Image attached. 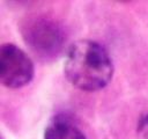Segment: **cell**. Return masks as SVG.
<instances>
[{
  "mask_svg": "<svg viewBox=\"0 0 148 139\" xmlns=\"http://www.w3.org/2000/svg\"><path fill=\"white\" fill-rule=\"evenodd\" d=\"M114 66L108 50L92 39H77L66 51L64 74L83 92H97L112 80Z\"/></svg>",
  "mask_w": 148,
  "mask_h": 139,
  "instance_id": "6da1fadb",
  "label": "cell"
},
{
  "mask_svg": "<svg viewBox=\"0 0 148 139\" xmlns=\"http://www.w3.org/2000/svg\"><path fill=\"white\" fill-rule=\"evenodd\" d=\"M20 31L28 49L40 61L57 60L66 50L67 35L65 29L50 16L25 17L20 24Z\"/></svg>",
  "mask_w": 148,
  "mask_h": 139,
  "instance_id": "7a4b0ae2",
  "label": "cell"
},
{
  "mask_svg": "<svg viewBox=\"0 0 148 139\" xmlns=\"http://www.w3.org/2000/svg\"><path fill=\"white\" fill-rule=\"evenodd\" d=\"M35 66L30 57L18 46L5 43L0 46V81L9 89H18L31 82Z\"/></svg>",
  "mask_w": 148,
  "mask_h": 139,
  "instance_id": "3957f363",
  "label": "cell"
},
{
  "mask_svg": "<svg viewBox=\"0 0 148 139\" xmlns=\"http://www.w3.org/2000/svg\"><path fill=\"white\" fill-rule=\"evenodd\" d=\"M43 139H88L82 129L65 115L54 116L44 130Z\"/></svg>",
  "mask_w": 148,
  "mask_h": 139,
  "instance_id": "277c9868",
  "label": "cell"
},
{
  "mask_svg": "<svg viewBox=\"0 0 148 139\" xmlns=\"http://www.w3.org/2000/svg\"><path fill=\"white\" fill-rule=\"evenodd\" d=\"M136 132L140 139H148V109L140 115L136 124Z\"/></svg>",
  "mask_w": 148,
  "mask_h": 139,
  "instance_id": "5b68a950",
  "label": "cell"
},
{
  "mask_svg": "<svg viewBox=\"0 0 148 139\" xmlns=\"http://www.w3.org/2000/svg\"><path fill=\"white\" fill-rule=\"evenodd\" d=\"M1 139H5V138H3V137H2V138H1Z\"/></svg>",
  "mask_w": 148,
  "mask_h": 139,
  "instance_id": "8992f818",
  "label": "cell"
}]
</instances>
